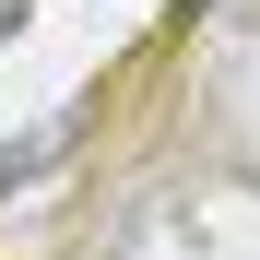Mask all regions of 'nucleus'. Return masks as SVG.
Here are the masks:
<instances>
[{
    "mask_svg": "<svg viewBox=\"0 0 260 260\" xmlns=\"http://www.w3.org/2000/svg\"><path fill=\"white\" fill-rule=\"evenodd\" d=\"M12 24H24V0H0V36H12Z\"/></svg>",
    "mask_w": 260,
    "mask_h": 260,
    "instance_id": "nucleus-1",
    "label": "nucleus"
}]
</instances>
